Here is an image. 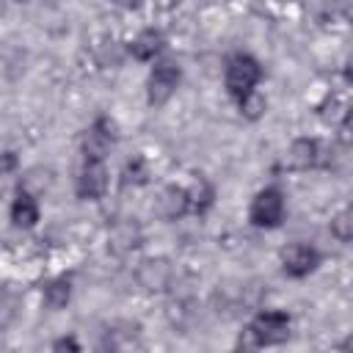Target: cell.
<instances>
[{
    "label": "cell",
    "mask_w": 353,
    "mask_h": 353,
    "mask_svg": "<svg viewBox=\"0 0 353 353\" xmlns=\"http://www.w3.org/2000/svg\"><path fill=\"white\" fill-rule=\"evenodd\" d=\"M19 3H22V0H19Z\"/></svg>",
    "instance_id": "cell-24"
},
{
    "label": "cell",
    "mask_w": 353,
    "mask_h": 353,
    "mask_svg": "<svg viewBox=\"0 0 353 353\" xmlns=\"http://www.w3.org/2000/svg\"><path fill=\"white\" fill-rule=\"evenodd\" d=\"M262 77V66L256 58L245 55V52H237L229 58L226 63V91L234 97V99H243L245 94L254 91V85L259 83Z\"/></svg>",
    "instance_id": "cell-1"
},
{
    "label": "cell",
    "mask_w": 353,
    "mask_h": 353,
    "mask_svg": "<svg viewBox=\"0 0 353 353\" xmlns=\"http://www.w3.org/2000/svg\"><path fill=\"white\" fill-rule=\"evenodd\" d=\"M323 160H325V152H323V146L314 138H298V141H292V146L287 149V157H284V163L290 168H295V171L314 168Z\"/></svg>",
    "instance_id": "cell-8"
},
{
    "label": "cell",
    "mask_w": 353,
    "mask_h": 353,
    "mask_svg": "<svg viewBox=\"0 0 353 353\" xmlns=\"http://www.w3.org/2000/svg\"><path fill=\"white\" fill-rule=\"evenodd\" d=\"M317 265H320V254H317V248L309 245V243H292V245L281 254V268H284V273L292 276V279L309 276Z\"/></svg>",
    "instance_id": "cell-7"
},
{
    "label": "cell",
    "mask_w": 353,
    "mask_h": 353,
    "mask_svg": "<svg viewBox=\"0 0 353 353\" xmlns=\"http://www.w3.org/2000/svg\"><path fill=\"white\" fill-rule=\"evenodd\" d=\"M179 80H182V69H179V63H174V61H160V63L152 69L149 83H146L149 102H152V105H163V102H168V99L174 97Z\"/></svg>",
    "instance_id": "cell-4"
},
{
    "label": "cell",
    "mask_w": 353,
    "mask_h": 353,
    "mask_svg": "<svg viewBox=\"0 0 353 353\" xmlns=\"http://www.w3.org/2000/svg\"><path fill=\"white\" fill-rule=\"evenodd\" d=\"M331 232H334V237H336L339 243H347V240H350V234H353L350 210H342V212L334 215V221H331Z\"/></svg>",
    "instance_id": "cell-18"
},
{
    "label": "cell",
    "mask_w": 353,
    "mask_h": 353,
    "mask_svg": "<svg viewBox=\"0 0 353 353\" xmlns=\"http://www.w3.org/2000/svg\"><path fill=\"white\" fill-rule=\"evenodd\" d=\"M237 105H240V113L245 116V119H259L262 113H265V108H268V102H265V97H259L256 91H251V94H245L243 99H237Z\"/></svg>",
    "instance_id": "cell-16"
},
{
    "label": "cell",
    "mask_w": 353,
    "mask_h": 353,
    "mask_svg": "<svg viewBox=\"0 0 353 353\" xmlns=\"http://www.w3.org/2000/svg\"><path fill=\"white\" fill-rule=\"evenodd\" d=\"M55 347H72V350H77L80 345H77L74 339H66V336H63V339H58V342H55Z\"/></svg>",
    "instance_id": "cell-21"
},
{
    "label": "cell",
    "mask_w": 353,
    "mask_h": 353,
    "mask_svg": "<svg viewBox=\"0 0 353 353\" xmlns=\"http://www.w3.org/2000/svg\"><path fill=\"white\" fill-rule=\"evenodd\" d=\"M108 185H110V179H108L105 163H102V160H85V165H83L80 174H77L74 190H77L80 199L97 201V199H102V196L108 193Z\"/></svg>",
    "instance_id": "cell-5"
},
{
    "label": "cell",
    "mask_w": 353,
    "mask_h": 353,
    "mask_svg": "<svg viewBox=\"0 0 353 353\" xmlns=\"http://www.w3.org/2000/svg\"><path fill=\"white\" fill-rule=\"evenodd\" d=\"M146 179V168H143V160L135 157L132 163H127L124 168V182H143Z\"/></svg>",
    "instance_id": "cell-19"
},
{
    "label": "cell",
    "mask_w": 353,
    "mask_h": 353,
    "mask_svg": "<svg viewBox=\"0 0 353 353\" xmlns=\"http://www.w3.org/2000/svg\"><path fill=\"white\" fill-rule=\"evenodd\" d=\"M163 44H165V36L154 28H146L130 41V52H132L135 61H152L163 50Z\"/></svg>",
    "instance_id": "cell-12"
},
{
    "label": "cell",
    "mask_w": 353,
    "mask_h": 353,
    "mask_svg": "<svg viewBox=\"0 0 353 353\" xmlns=\"http://www.w3.org/2000/svg\"><path fill=\"white\" fill-rule=\"evenodd\" d=\"M116 135H113V124L108 119H97L80 138V149L85 160H105V154L110 152Z\"/></svg>",
    "instance_id": "cell-6"
},
{
    "label": "cell",
    "mask_w": 353,
    "mask_h": 353,
    "mask_svg": "<svg viewBox=\"0 0 353 353\" xmlns=\"http://www.w3.org/2000/svg\"><path fill=\"white\" fill-rule=\"evenodd\" d=\"M154 210H157V215H160L163 221H176V218H182V215L190 210L188 190H185V188H176V185L163 188L160 196H157Z\"/></svg>",
    "instance_id": "cell-9"
},
{
    "label": "cell",
    "mask_w": 353,
    "mask_h": 353,
    "mask_svg": "<svg viewBox=\"0 0 353 353\" xmlns=\"http://www.w3.org/2000/svg\"><path fill=\"white\" fill-rule=\"evenodd\" d=\"M188 199H190V207H196L199 212H204V210L212 204V188H210L204 179H199V182L188 190Z\"/></svg>",
    "instance_id": "cell-17"
},
{
    "label": "cell",
    "mask_w": 353,
    "mask_h": 353,
    "mask_svg": "<svg viewBox=\"0 0 353 353\" xmlns=\"http://www.w3.org/2000/svg\"><path fill=\"white\" fill-rule=\"evenodd\" d=\"M14 165H17V154L14 152H3L0 154V174H8Z\"/></svg>",
    "instance_id": "cell-20"
},
{
    "label": "cell",
    "mask_w": 353,
    "mask_h": 353,
    "mask_svg": "<svg viewBox=\"0 0 353 353\" xmlns=\"http://www.w3.org/2000/svg\"><path fill=\"white\" fill-rule=\"evenodd\" d=\"M248 334L254 345H281L290 336V314L281 309H265L251 320Z\"/></svg>",
    "instance_id": "cell-3"
},
{
    "label": "cell",
    "mask_w": 353,
    "mask_h": 353,
    "mask_svg": "<svg viewBox=\"0 0 353 353\" xmlns=\"http://www.w3.org/2000/svg\"><path fill=\"white\" fill-rule=\"evenodd\" d=\"M3 11H6V0H0V14H3Z\"/></svg>",
    "instance_id": "cell-23"
},
{
    "label": "cell",
    "mask_w": 353,
    "mask_h": 353,
    "mask_svg": "<svg viewBox=\"0 0 353 353\" xmlns=\"http://www.w3.org/2000/svg\"><path fill=\"white\" fill-rule=\"evenodd\" d=\"M19 314V298L11 290H0V331H6Z\"/></svg>",
    "instance_id": "cell-15"
},
{
    "label": "cell",
    "mask_w": 353,
    "mask_h": 353,
    "mask_svg": "<svg viewBox=\"0 0 353 353\" xmlns=\"http://www.w3.org/2000/svg\"><path fill=\"white\" fill-rule=\"evenodd\" d=\"M119 8H138L141 6V0H113Z\"/></svg>",
    "instance_id": "cell-22"
},
{
    "label": "cell",
    "mask_w": 353,
    "mask_h": 353,
    "mask_svg": "<svg viewBox=\"0 0 353 353\" xmlns=\"http://www.w3.org/2000/svg\"><path fill=\"white\" fill-rule=\"evenodd\" d=\"M141 240H143V234H141V226H138L135 221H119V223L110 229L108 248H110L113 254L124 256V254L135 251V248L141 245Z\"/></svg>",
    "instance_id": "cell-11"
},
{
    "label": "cell",
    "mask_w": 353,
    "mask_h": 353,
    "mask_svg": "<svg viewBox=\"0 0 353 353\" xmlns=\"http://www.w3.org/2000/svg\"><path fill=\"white\" fill-rule=\"evenodd\" d=\"M174 279V270L165 259H146L138 268V284L149 292H163Z\"/></svg>",
    "instance_id": "cell-10"
},
{
    "label": "cell",
    "mask_w": 353,
    "mask_h": 353,
    "mask_svg": "<svg viewBox=\"0 0 353 353\" xmlns=\"http://www.w3.org/2000/svg\"><path fill=\"white\" fill-rule=\"evenodd\" d=\"M287 204H284V193L279 188H262L248 207V221L259 229H276L284 221Z\"/></svg>",
    "instance_id": "cell-2"
},
{
    "label": "cell",
    "mask_w": 353,
    "mask_h": 353,
    "mask_svg": "<svg viewBox=\"0 0 353 353\" xmlns=\"http://www.w3.org/2000/svg\"><path fill=\"white\" fill-rule=\"evenodd\" d=\"M41 295H44V303L50 309H63L69 303V298H72V281H69V276H55V279L44 281Z\"/></svg>",
    "instance_id": "cell-14"
},
{
    "label": "cell",
    "mask_w": 353,
    "mask_h": 353,
    "mask_svg": "<svg viewBox=\"0 0 353 353\" xmlns=\"http://www.w3.org/2000/svg\"><path fill=\"white\" fill-rule=\"evenodd\" d=\"M11 221L19 229L36 226V221H39V204H36V199L30 193H19L14 199V204H11Z\"/></svg>",
    "instance_id": "cell-13"
}]
</instances>
